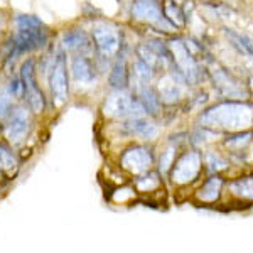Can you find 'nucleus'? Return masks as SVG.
<instances>
[{"mask_svg":"<svg viewBox=\"0 0 253 253\" xmlns=\"http://www.w3.org/2000/svg\"><path fill=\"white\" fill-rule=\"evenodd\" d=\"M140 103L144 105L145 113H157L161 98L156 95L154 89H150L149 86H147L140 91Z\"/></svg>","mask_w":253,"mask_h":253,"instance_id":"5701e85b","label":"nucleus"},{"mask_svg":"<svg viewBox=\"0 0 253 253\" xmlns=\"http://www.w3.org/2000/svg\"><path fill=\"white\" fill-rule=\"evenodd\" d=\"M213 76H214V83H216V88L226 96H231V98H236V96H242L245 93V89L240 86L236 81L228 75L224 69H218V71H213Z\"/></svg>","mask_w":253,"mask_h":253,"instance_id":"f8f14e48","label":"nucleus"},{"mask_svg":"<svg viewBox=\"0 0 253 253\" xmlns=\"http://www.w3.org/2000/svg\"><path fill=\"white\" fill-rule=\"evenodd\" d=\"M47 36L42 31V27L39 29H19L17 36L14 39L15 52H27L39 49L46 44Z\"/></svg>","mask_w":253,"mask_h":253,"instance_id":"9d476101","label":"nucleus"},{"mask_svg":"<svg viewBox=\"0 0 253 253\" xmlns=\"http://www.w3.org/2000/svg\"><path fill=\"white\" fill-rule=\"evenodd\" d=\"M169 51L172 54V59L175 63V68H177L179 73H182V76L186 78V81L189 83H196L201 76V71H199V66L196 63L193 52L189 51V46L181 39H174L169 42Z\"/></svg>","mask_w":253,"mask_h":253,"instance_id":"f03ea898","label":"nucleus"},{"mask_svg":"<svg viewBox=\"0 0 253 253\" xmlns=\"http://www.w3.org/2000/svg\"><path fill=\"white\" fill-rule=\"evenodd\" d=\"M51 93L56 105H63L68 100V66L64 54H59L51 73Z\"/></svg>","mask_w":253,"mask_h":253,"instance_id":"0eeeda50","label":"nucleus"},{"mask_svg":"<svg viewBox=\"0 0 253 253\" xmlns=\"http://www.w3.org/2000/svg\"><path fill=\"white\" fill-rule=\"evenodd\" d=\"M152 154L145 147H132L122 156V167L132 174H142L152 166Z\"/></svg>","mask_w":253,"mask_h":253,"instance_id":"6e6552de","label":"nucleus"},{"mask_svg":"<svg viewBox=\"0 0 253 253\" xmlns=\"http://www.w3.org/2000/svg\"><path fill=\"white\" fill-rule=\"evenodd\" d=\"M174 147H169V149L166 150V152H162L161 156V166H159V170L161 172H166V170H169V167L172 166V161H174Z\"/></svg>","mask_w":253,"mask_h":253,"instance_id":"7c9ffc66","label":"nucleus"},{"mask_svg":"<svg viewBox=\"0 0 253 253\" xmlns=\"http://www.w3.org/2000/svg\"><path fill=\"white\" fill-rule=\"evenodd\" d=\"M15 166H17V162H15L14 154H12L7 147L0 145V169L10 170V169H14Z\"/></svg>","mask_w":253,"mask_h":253,"instance_id":"bb28decb","label":"nucleus"},{"mask_svg":"<svg viewBox=\"0 0 253 253\" xmlns=\"http://www.w3.org/2000/svg\"><path fill=\"white\" fill-rule=\"evenodd\" d=\"M12 95L7 89H0V120L9 115L10 107H12Z\"/></svg>","mask_w":253,"mask_h":253,"instance_id":"c756f323","label":"nucleus"},{"mask_svg":"<svg viewBox=\"0 0 253 253\" xmlns=\"http://www.w3.org/2000/svg\"><path fill=\"white\" fill-rule=\"evenodd\" d=\"M20 80L24 83V89H26V98L29 101L32 112L41 113L44 110V96L42 91L38 86V81H36V69H34V61L27 59L26 63L22 64V69H20Z\"/></svg>","mask_w":253,"mask_h":253,"instance_id":"7ed1b4c3","label":"nucleus"},{"mask_svg":"<svg viewBox=\"0 0 253 253\" xmlns=\"http://www.w3.org/2000/svg\"><path fill=\"white\" fill-rule=\"evenodd\" d=\"M132 96L128 95L124 89H117L112 95L107 96V101H105V113L108 117L113 118H124V117H130V112H132Z\"/></svg>","mask_w":253,"mask_h":253,"instance_id":"1a4fd4ad","label":"nucleus"},{"mask_svg":"<svg viewBox=\"0 0 253 253\" xmlns=\"http://www.w3.org/2000/svg\"><path fill=\"white\" fill-rule=\"evenodd\" d=\"M203 128L223 132H243L253 125V105L243 101H223L201 115Z\"/></svg>","mask_w":253,"mask_h":253,"instance_id":"f257e3e1","label":"nucleus"},{"mask_svg":"<svg viewBox=\"0 0 253 253\" xmlns=\"http://www.w3.org/2000/svg\"><path fill=\"white\" fill-rule=\"evenodd\" d=\"M17 27L19 29H39L42 27V22L34 15H20L17 17Z\"/></svg>","mask_w":253,"mask_h":253,"instance_id":"cd10ccee","label":"nucleus"},{"mask_svg":"<svg viewBox=\"0 0 253 253\" xmlns=\"http://www.w3.org/2000/svg\"><path fill=\"white\" fill-rule=\"evenodd\" d=\"M223 187V179L219 175H211L210 179L201 186V189L198 191V199L205 203H213L219 198Z\"/></svg>","mask_w":253,"mask_h":253,"instance_id":"4468645a","label":"nucleus"},{"mask_svg":"<svg viewBox=\"0 0 253 253\" xmlns=\"http://www.w3.org/2000/svg\"><path fill=\"white\" fill-rule=\"evenodd\" d=\"M159 184H161V181H159V175L156 172H149V174L142 175L135 182L138 191H154L156 187H159Z\"/></svg>","mask_w":253,"mask_h":253,"instance_id":"a878e982","label":"nucleus"},{"mask_svg":"<svg viewBox=\"0 0 253 253\" xmlns=\"http://www.w3.org/2000/svg\"><path fill=\"white\" fill-rule=\"evenodd\" d=\"M152 66H149L147 63H144L142 59H135L133 61V78L137 80V83H140V84H149L150 83V80H152V75H154V71H152Z\"/></svg>","mask_w":253,"mask_h":253,"instance_id":"4be33fe9","label":"nucleus"},{"mask_svg":"<svg viewBox=\"0 0 253 253\" xmlns=\"http://www.w3.org/2000/svg\"><path fill=\"white\" fill-rule=\"evenodd\" d=\"M206 164H208V167H210L211 172H216V170H221V169H226L228 167V162L213 152L206 154Z\"/></svg>","mask_w":253,"mask_h":253,"instance_id":"c85d7f7f","label":"nucleus"},{"mask_svg":"<svg viewBox=\"0 0 253 253\" xmlns=\"http://www.w3.org/2000/svg\"><path fill=\"white\" fill-rule=\"evenodd\" d=\"M132 15L137 20H144V22L154 24L157 27L166 26L167 29H172V24H167L169 20L164 17L162 9L159 5V0H133L132 5Z\"/></svg>","mask_w":253,"mask_h":253,"instance_id":"39448f33","label":"nucleus"},{"mask_svg":"<svg viewBox=\"0 0 253 253\" xmlns=\"http://www.w3.org/2000/svg\"><path fill=\"white\" fill-rule=\"evenodd\" d=\"M125 126L128 132L135 133V135L142 137V138H147V140H150V138H154L157 135V126L154 124H150V122L144 120L142 117L132 118V122H128Z\"/></svg>","mask_w":253,"mask_h":253,"instance_id":"f3484780","label":"nucleus"},{"mask_svg":"<svg viewBox=\"0 0 253 253\" xmlns=\"http://www.w3.org/2000/svg\"><path fill=\"white\" fill-rule=\"evenodd\" d=\"M226 36L231 39L235 47H238L243 54L250 56L253 59V41H250L247 36H242V34H236V32H231V31H226Z\"/></svg>","mask_w":253,"mask_h":253,"instance_id":"393cba45","label":"nucleus"},{"mask_svg":"<svg viewBox=\"0 0 253 253\" xmlns=\"http://www.w3.org/2000/svg\"><path fill=\"white\" fill-rule=\"evenodd\" d=\"M63 44L66 46L69 51H84V49L89 47V41L86 38L83 31H69L68 34H64L63 38Z\"/></svg>","mask_w":253,"mask_h":253,"instance_id":"a211bd4d","label":"nucleus"},{"mask_svg":"<svg viewBox=\"0 0 253 253\" xmlns=\"http://www.w3.org/2000/svg\"><path fill=\"white\" fill-rule=\"evenodd\" d=\"M181 96V89H179V83L172 78V75L166 76L161 81V86H159V98H161L164 103L170 105L175 103Z\"/></svg>","mask_w":253,"mask_h":253,"instance_id":"2eb2a0df","label":"nucleus"},{"mask_svg":"<svg viewBox=\"0 0 253 253\" xmlns=\"http://www.w3.org/2000/svg\"><path fill=\"white\" fill-rule=\"evenodd\" d=\"M71 71L78 83H91V81L95 80V71H93L91 63H89V59L84 58V56H76V58L73 59Z\"/></svg>","mask_w":253,"mask_h":253,"instance_id":"ddd939ff","label":"nucleus"},{"mask_svg":"<svg viewBox=\"0 0 253 253\" xmlns=\"http://www.w3.org/2000/svg\"><path fill=\"white\" fill-rule=\"evenodd\" d=\"M110 84L117 89H124L128 84V71H126V63L125 58H118L115 66L112 69L110 75Z\"/></svg>","mask_w":253,"mask_h":253,"instance_id":"6ab92c4d","label":"nucleus"},{"mask_svg":"<svg viewBox=\"0 0 253 253\" xmlns=\"http://www.w3.org/2000/svg\"><path fill=\"white\" fill-rule=\"evenodd\" d=\"M162 14H164V17L174 27L186 26V14L175 0H164V3H162Z\"/></svg>","mask_w":253,"mask_h":253,"instance_id":"dca6fc26","label":"nucleus"},{"mask_svg":"<svg viewBox=\"0 0 253 253\" xmlns=\"http://www.w3.org/2000/svg\"><path fill=\"white\" fill-rule=\"evenodd\" d=\"M29 132V113L26 108H17L10 118L9 128H7V137L12 144H19L24 140V137Z\"/></svg>","mask_w":253,"mask_h":253,"instance_id":"9b49d317","label":"nucleus"},{"mask_svg":"<svg viewBox=\"0 0 253 253\" xmlns=\"http://www.w3.org/2000/svg\"><path fill=\"white\" fill-rule=\"evenodd\" d=\"M230 191L236 198L253 199V175L240 177V179H236V181L230 182Z\"/></svg>","mask_w":253,"mask_h":253,"instance_id":"aec40b11","label":"nucleus"},{"mask_svg":"<svg viewBox=\"0 0 253 253\" xmlns=\"http://www.w3.org/2000/svg\"><path fill=\"white\" fill-rule=\"evenodd\" d=\"M93 41L103 56H113L120 47V34L110 24H96L93 27Z\"/></svg>","mask_w":253,"mask_h":253,"instance_id":"423d86ee","label":"nucleus"},{"mask_svg":"<svg viewBox=\"0 0 253 253\" xmlns=\"http://www.w3.org/2000/svg\"><path fill=\"white\" fill-rule=\"evenodd\" d=\"M26 91L24 89V83H22V80H14L10 83V95L12 96H15V98H20L22 96V93Z\"/></svg>","mask_w":253,"mask_h":253,"instance_id":"2f4dec72","label":"nucleus"},{"mask_svg":"<svg viewBox=\"0 0 253 253\" xmlns=\"http://www.w3.org/2000/svg\"><path fill=\"white\" fill-rule=\"evenodd\" d=\"M137 54H138V59H142L144 63H147L152 68H156L162 63V54L159 51H156L150 44H140V46L137 47Z\"/></svg>","mask_w":253,"mask_h":253,"instance_id":"412c9836","label":"nucleus"},{"mask_svg":"<svg viewBox=\"0 0 253 253\" xmlns=\"http://www.w3.org/2000/svg\"><path fill=\"white\" fill-rule=\"evenodd\" d=\"M252 140H253V133L242 132L235 137H228V140L224 142V145H226L228 149L235 150V152H242L243 149H247V147L252 144Z\"/></svg>","mask_w":253,"mask_h":253,"instance_id":"b1692460","label":"nucleus"},{"mask_svg":"<svg viewBox=\"0 0 253 253\" xmlns=\"http://www.w3.org/2000/svg\"><path fill=\"white\" fill-rule=\"evenodd\" d=\"M201 170V156L199 152H186L177 159L170 175L175 184H187L194 181Z\"/></svg>","mask_w":253,"mask_h":253,"instance_id":"20e7f679","label":"nucleus"},{"mask_svg":"<svg viewBox=\"0 0 253 253\" xmlns=\"http://www.w3.org/2000/svg\"><path fill=\"white\" fill-rule=\"evenodd\" d=\"M0 26H2V19H0Z\"/></svg>","mask_w":253,"mask_h":253,"instance_id":"473e14b6","label":"nucleus"}]
</instances>
